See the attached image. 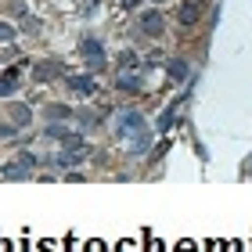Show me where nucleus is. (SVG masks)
I'll return each instance as SVG.
<instances>
[{"label": "nucleus", "instance_id": "12", "mask_svg": "<svg viewBox=\"0 0 252 252\" xmlns=\"http://www.w3.org/2000/svg\"><path fill=\"white\" fill-rule=\"evenodd\" d=\"M169 79H173V83H184L188 79V62H169Z\"/></svg>", "mask_w": 252, "mask_h": 252}, {"label": "nucleus", "instance_id": "5", "mask_svg": "<svg viewBox=\"0 0 252 252\" xmlns=\"http://www.w3.org/2000/svg\"><path fill=\"white\" fill-rule=\"evenodd\" d=\"M202 15H205V4H202V0H184V4L177 7L180 26H194V22H198Z\"/></svg>", "mask_w": 252, "mask_h": 252}, {"label": "nucleus", "instance_id": "16", "mask_svg": "<svg viewBox=\"0 0 252 252\" xmlns=\"http://www.w3.org/2000/svg\"><path fill=\"white\" fill-rule=\"evenodd\" d=\"M0 40H4V43H11V40H15V29H11L7 22H0Z\"/></svg>", "mask_w": 252, "mask_h": 252}, {"label": "nucleus", "instance_id": "18", "mask_svg": "<svg viewBox=\"0 0 252 252\" xmlns=\"http://www.w3.org/2000/svg\"><path fill=\"white\" fill-rule=\"evenodd\" d=\"M133 249H137V245H133V242H130V238H123V242H119V245H116V252H133Z\"/></svg>", "mask_w": 252, "mask_h": 252}, {"label": "nucleus", "instance_id": "11", "mask_svg": "<svg viewBox=\"0 0 252 252\" xmlns=\"http://www.w3.org/2000/svg\"><path fill=\"white\" fill-rule=\"evenodd\" d=\"M29 119H32V112L26 105H11V123H15V126H26Z\"/></svg>", "mask_w": 252, "mask_h": 252}, {"label": "nucleus", "instance_id": "23", "mask_svg": "<svg viewBox=\"0 0 252 252\" xmlns=\"http://www.w3.org/2000/svg\"><path fill=\"white\" fill-rule=\"evenodd\" d=\"M40 252H54V245L51 242H40Z\"/></svg>", "mask_w": 252, "mask_h": 252}, {"label": "nucleus", "instance_id": "8", "mask_svg": "<svg viewBox=\"0 0 252 252\" xmlns=\"http://www.w3.org/2000/svg\"><path fill=\"white\" fill-rule=\"evenodd\" d=\"M141 87H144V83H141V76H137V72H119V76H116V90H126V94H137Z\"/></svg>", "mask_w": 252, "mask_h": 252}, {"label": "nucleus", "instance_id": "22", "mask_svg": "<svg viewBox=\"0 0 252 252\" xmlns=\"http://www.w3.org/2000/svg\"><path fill=\"white\" fill-rule=\"evenodd\" d=\"M123 7H130V11H133V7H141V0H123Z\"/></svg>", "mask_w": 252, "mask_h": 252}, {"label": "nucleus", "instance_id": "2", "mask_svg": "<svg viewBox=\"0 0 252 252\" xmlns=\"http://www.w3.org/2000/svg\"><path fill=\"white\" fill-rule=\"evenodd\" d=\"M36 162H40V158L32 155V152H22L11 166H4V180H26L32 169H36Z\"/></svg>", "mask_w": 252, "mask_h": 252}, {"label": "nucleus", "instance_id": "1", "mask_svg": "<svg viewBox=\"0 0 252 252\" xmlns=\"http://www.w3.org/2000/svg\"><path fill=\"white\" fill-rule=\"evenodd\" d=\"M144 126H148L144 116H141V112H133V108H123L116 116V133L119 137H133V133H141Z\"/></svg>", "mask_w": 252, "mask_h": 252}, {"label": "nucleus", "instance_id": "9", "mask_svg": "<svg viewBox=\"0 0 252 252\" xmlns=\"http://www.w3.org/2000/svg\"><path fill=\"white\" fill-rule=\"evenodd\" d=\"M68 87H72L76 94H94V90H97L94 76H83V72H79V76H68Z\"/></svg>", "mask_w": 252, "mask_h": 252}, {"label": "nucleus", "instance_id": "17", "mask_svg": "<svg viewBox=\"0 0 252 252\" xmlns=\"http://www.w3.org/2000/svg\"><path fill=\"white\" fill-rule=\"evenodd\" d=\"M83 252H105V242H97V238H94V242L83 245Z\"/></svg>", "mask_w": 252, "mask_h": 252}, {"label": "nucleus", "instance_id": "10", "mask_svg": "<svg viewBox=\"0 0 252 252\" xmlns=\"http://www.w3.org/2000/svg\"><path fill=\"white\" fill-rule=\"evenodd\" d=\"M173 119H177V105H169V108L162 112V116H158V123H155V130H158V133H166L169 126H173Z\"/></svg>", "mask_w": 252, "mask_h": 252}, {"label": "nucleus", "instance_id": "3", "mask_svg": "<svg viewBox=\"0 0 252 252\" xmlns=\"http://www.w3.org/2000/svg\"><path fill=\"white\" fill-rule=\"evenodd\" d=\"M79 54L87 58L90 72H101V68H105V51H101L97 40H83V43H79Z\"/></svg>", "mask_w": 252, "mask_h": 252}, {"label": "nucleus", "instance_id": "6", "mask_svg": "<svg viewBox=\"0 0 252 252\" xmlns=\"http://www.w3.org/2000/svg\"><path fill=\"white\" fill-rule=\"evenodd\" d=\"M137 26H141V32H148V36H162V15L158 11H141L137 15Z\"/></svg>", "mask_w": 252, "mask_h": 252}, {"label": "nucleus", "instance_id": "15", "mask_svg": "<svg viewBox=\"0 0 252 252\" xmlns=\"http://www.w3.org/2000/svg\"><path fill=\"white\" fill-rule=\"evenodd\" d=\"M119 65H123V68H133V65H137V54H133V51H119Z\"/></svg>", "mask_w": 252, "mask_h": 252}, {"label": "nucleus", "instance_id": "19", "mask_svg": "<svg viewBox=\"0 0 252 252\" xmlns=\"http://www.w3.org/2000/svg\"><path fill=\"white\" fill-rule=\"evenodd\" d=\"M7 137H15V126H0V141H7Z\"/></svg>", "mask_w": 252, "mask_h": 252}, {"label": "nucleus", "instance_id": "14", "mask_svg": "<svg viewBox=\"0 0 252 252\" xmlns=\"http://www.w3.org/2000/svg\"><path fill=\"white\" fill-rule=\"evenodd\" d=\"M15 90H18V79H11V76H4V79H0V97H11Z\"/></svg>", "mask_w": 252, "mask_h": 252}, {"label": "nucleus", "instance_id": "20", "mask_svg": "<svg viewBox=\"0 0 252 252\" xmlns=\"http://www.w3.org/2000/svg\"><path fill=\"white\" fill-rule=\"evenodd\" d=\"M194 249H198L194 242H180V245H177V252H194Z\"/></svg>", "mask_w": 252, "mask_h": 252}, {"label": "nucleus", "instance_id": "24", "mask_svg": "<svg viewBox=\"0 0 252 252\" xmlns=\"http://www.w3.org/2000/svg\"><path fill=\"white\" fill-rule=\"evenodd\" d=\"M0 252H11V245H7V242H4V245H0Z\"/></svg>", "mask_w": 252, "mask_h": 252}, {"label": "nucleus", "instance_id": "21", "mask_svg": "<svg viewBox=\"0 0 252 252\" xmlns=\"http://www.w3.org/2000/svg\"><path fill=\"white\" fill-rule=\"evenodd\" d=\"M148 252H162V245H158L155 238H148Z\"/></svg>", "mask_w": 252, "mask_h": 252}, {"label": "nucleus", "instance_id": "4", "mask_svg": "<svg viewBox=\"0 0 252 252\" xmlns=\"http://www.w3.org/2000/svg\"><path fill=\"white\" fill-rule=\"evenodd\" d=\"M43 137H47V141L65 144V148H83V144H79V133H72L68 126H58V123H51L47 130H43Z\"/></svg>", "mask_w": 252, "mask_h": 252}, {"label": "nucleus", "instance_id": "7", "mask_svg": "<svg viewBox=\"0 0 252 252\" xmlns=\"http://www.w3.org/2000/svg\"><path fill=\"white\" fill-rule=\"evenodd\" d=\"M54 76H62V62H36L32 65V79H36V83H51Z\"/></svg>", "mask_w": 252, "mask_h": 252}, {"label": "nucleus", "instance_id": "13", "mask_svg": "<svg viewBox=\"0 0 252 252\" xmlns=\"http://www.w3.org/2000/svg\"><path fill=\"white\" fill-rule=\"evenodd\" d=\"M47 116L58 123V119H72V108L68 105H47Z\"/></svg>", "mask_w": 252, "mask_h": 252}]
</instances>
